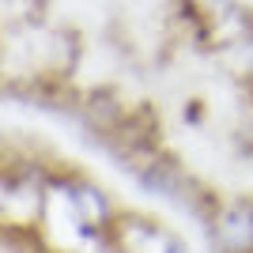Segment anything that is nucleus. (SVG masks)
Instances as JSON below:
<instances>
[{
    "label": "nucleus",
    "instance_id": "obj_7",
    "mask_svg": "<svg viewBox=\"0 0 253 253\" xmlns=\"http://www.w3.org/2000/svg\"><path fill=\"white\" fill-rule=\"evenodd\" d=\"M0 61H4V38H0Z\"/></svg>",
    "mask_w": 253,
    "mask_h": 253
},
{
    "label": "nucleus",
    "instance_id": "obj_2",
    "mask_svg": "<svg viewBox=\"0 0 253 253\" xmlns=\"http://www.w3.org/2000/svg\"><path fill=\"white\" fill-rule=\"evenodd\" d=\"M211 253H253V193L219 197L204 219Z\"/></svg>",
    "mask_w": 253,
    "mask_h": 253
},
{
    "label": "nucleus",
    "instance_id": "obj_4",
    "mask_svg": "<svg viewBox=\"0 0 253 253\" xmlns=\"http://www.w3.org/2000/svg\"><path fill=\"white\" fill-rule=\"evenodd\" d=\"M80 117H84L87 128L110 136V132L128 117V110H125V102H121V95H117L114 87H91V91L80 98Z\"/></svg>",
    "mask_w": 253,
    "mask_h": 253
},
{
    "label": "nucleus",
    "instance_id": "obj_6",
    "mask_svg": "<svg viewBox=\"0 0 253 253\" xmlns=\"http://www.w3.org/2000/svg\"><path fill=\"white\" fill-rule=\"evenodd\" d=\"M242 72H246V87H250V95H253V34L242 42Z\"/></svg>",
    "mask_w": 253,
    "mask_h": 253
},
{
    "label": "nucleus",
    "instance_id": "obj_1",
    "mask_svg": "<svg viewBox=\"0 0 253 253\" xmlns=\"http://www.w3.org/2000/svg\"><path fill=\"white\" fill-rule=\"evenodd\" d=\"M49 193L61 197L76 234H84L91 246H106L117 215H121V204L114 201V193L102 181L76 174V170H64V174H49Z\"/></svg>",
    "mask_w": 253,
    "mask_h": 253
},
{
    "label": "nucleus",
    "instance_id": "obj_3",
    "mask_svg": "<svg viewBox=\"0 0 253 253\" xmlns=\"http://www.w3.org/2000/svg\"><path fill=\"white\" fill-rule=\"evenodd\" d=\"M163 231H167V227H163L155 215L121 208L114 231H110V238H106V246H110L114 253H155V242L163 238Z\"/></svg>",
    "mask_w": 253,
    "mask_h": 253
},
{
    "label": "nucleus",
    "instance_id": "obj_5",
    "mask_svg": "<svg viewBox=\"0 0 253 253\" xmlns=\"http://www.w3.org/2000/svg\"><path fill=\"white\" fill-rule=\"evenodd\" d=\"M155 253H193V250H189V242H185L181 234H174V231H163V238L155 242Z\"/></svg>",
    "mask_w": 253,
    "mask_h": 253
}]
</instances>
